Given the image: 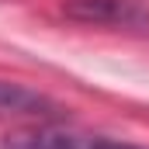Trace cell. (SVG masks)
I'll return each instance as SVG.
<instances>
[{
  "mask_svg": "<svg viewBox=\"0 0 149 149\" xmlns=\"http://www.w3.org/2000/svg\"><path fill=\"white\" fill-rule=\"evenodd\" d=\"M3 149H149L135 146L111 135H94V132H76V128H59V125H31L17 128L3 139Z\"/></svg>",
  "mask_w": 149,
  "mask_h": 149,
  "instance_id": "cell-1",
  "label": "cell"
},
{
  "mask_svg": "<svg viewBox=\"0 0 149 149\" xmlns=\"http://www.w3.org/2000/svg\"><path fill=\"white\" fill-rule=\"evenodd\" d=\"M66 17L101 28H149V7L142 0H70Z\"/></svg>",
  "mask_w": 149,
  "mask_h": 149,
  "instance_id": "cell-2",
  "label": "cell"
},
{
  "mask_svg": "<svg viewBox=\"0 0 149 149\" xmlns=\"http://www.w3.org/2000/svg\"><path fill=\"white\" fill-rule=\"evenodd\" d=\"M63 114V108L38 94L24 83H10V80H0V118H31V121H56Z\"/></svg>",
  "mask_w": 149,
  "mask_h": 149,
  "instance_id": "cell-3",
  "label": "cell"
}]
</instances>
